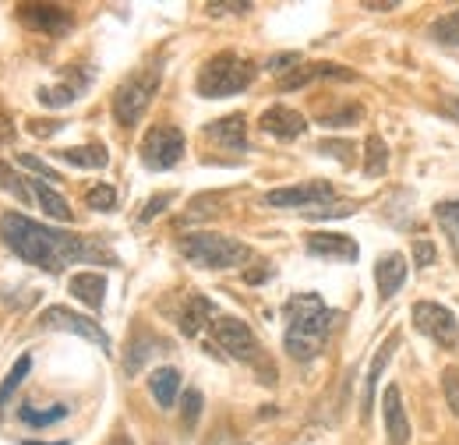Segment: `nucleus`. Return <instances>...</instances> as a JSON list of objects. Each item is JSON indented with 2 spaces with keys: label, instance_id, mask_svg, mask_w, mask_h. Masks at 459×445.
<instances>
[{
  "label": "nucleus",
  "instance_id": "a211bd4d",
  "mask_svg": "<svg viewBox=\"0 0 459 445\" xmlns=\"http://www.w3.org/2000/svg\"><path fill=\"white\" fill-rule=\"evenodd\" d=\"M212 315H216L212 301H209V297H202V293H191V297H187V304H184V315H180V333L198 336V329H202Z\"/></svg>",
  "mask_w": 459,
  "mask_h": 445
},
{
  "label": "nucleus",
  "instance_id": "423d86ee",
  "mask_svg": "<svg viewBox=\"0 0 459 445\" xmlns=\"http://www.w3.org/2000/svg\"><path fill=\"white\" fill-rule=\"evenodd\" d=\"M184 156V135L173 124H160L142 138V163L149 170H170Z\"/></svg>",
  "mask_w": 459,
  "mask_h": 445
},
{
  "label": "nucleus",
  "instance_id": "ea45409f",
  "mask_svg": "<svg viewBox=\"0 0 459 445\" xmlns=\"http://www.w3.org/2000/svg\"><path fill=\"white\" fill-rule=\"evenodd\" d=\"M446 110H449V117H456L459 120V100H449V107H446Z\"/></svg>",
  "mask_w": 459,
  "mask_h": 445
},
{
  "label": "nucleus",
  "instance_id": "f3484780",
  "mask_svg": "<svg viewBox=\"0 0 459 445\" xmlns=\"http://www.w3.org/2000/svg\"><path fill=\"white\" fill-rule=\"evenodd\" d=\"M403 279H406V258H403V255H385V258H378V266H375V283H378V293H382V297H393L403 286Z\"/></svg>",
  "mask_w": 459,
  "mask_h": 445
},
{
  "label": "nucleus",
  "instance_id": "f704fd0d",
  "mask_svg": "<svg viewBox=\"0 0 459 445\" xmlns=\"http://www.w3.org/2000/svg\"><path fill=\"white\" fill-rule=\"evenodd\" d=\"M18 163H22V167H29L32 170V173H39V177H47V180H54V184H57L60 180V173L54 167H47V163H43V160H36V156H29V153H22V156H18Z\"/></svg>",
  "mask_w": 459,
  "mask_h": 445
},
{
  "label": "nucleus",
  "instance_id": "2f4dec72",
  "mask_svg": "<svg viewBox=\"0 0 459 445\" xmlns=\"http://www.w3.org/2000/svg\"><path fill=\"white\" fill-rule=\"evenodd\" d=\"M442 392H446L449 410L459 417V371L456 368H446V371H442Z\"/></svg>",
  "mask_w": 459,
  "mask_h": 445
},
{
  "label": "nucleus",
  "instance_id": "412c9836",
  "mask_svg": "<svg viewBox=\"0 0 459 445\" xmlns=\"http://www.w3.org/2000/svg\"><path fill=\"white\" fill-rule=\"evenodd\" d=\"M396 343H400V336H389V343L375 353V364H371V371H368V382H364V414L371 410V403H375V389H378V379H382V368L389 364V357H393V350H396Z\"/></svg>",
  "mask_w": 459,
  "mask_h": 445
},
{
  "label": "nucleus",
  "instance_id": "bb28decb",
  "mask_svg": "<svg viewBox=\"0 0 459 445\" xmlns=\"http://www.w3.org/2000/svg\"><path fill=\"white\" fill-rule=\"evenodd\" d=\"M385 167H389V149H385V142L378 135H371L368 138V163H364V170L371 177H378V173H385Z\"/></svg>",
  "mask_w": 459,
  "mask_h": 445
},
{
  "label": "nucleus",
  "instance_id": "4468645a",
  "mask_svg": "<svg viewBox=\"0 0 459 445\" xmlns=\"http://www.w3.org/2000/svg\"><path fill=\"white\" fill-rule=\"evenodd\" d=\"M304 127H307V120L290 107H269L262 113V131L273 138H297V135H304Z\"/></svg>",
  "mask_w": 459,
  "mask_h": 445
},
{
  "label": "nucleus",
  "instance_id": "aec40b11",
  "mask_svg": "<svg viewBox=\"0 0 459 445\" xmlns=\"http://www.w3.org/2000/svg\"><path fill=\"white\" fill-rule=\"evenodd\" d=\"M29 184H32V198L39 202V209H43L50 220H71V216H74L71 205H67V198H60L50 184H39V180H29Z\"/></svg>",
  "mask_w": 459,
  "mask_h": 445
},
{
  "label": "nucleus",
  "instance_id": "4c0bfd02",
  "mask_svg": "<svg viewBox=\"0 0 459 445\" xmlns=\"http://www.w3.org/2000/svg\"><path fill=\"white\" fill-rule=\"evenodd\" d=\"M293 64H297V57H293V54L273 57V60H269V71H280V67H293Z\"/></svg>",
  "mask_w": 459,
  "mask_h": 445
},
{
  "label": "nucleus",
  "instance_id": "0eeeda50",
  "mask_svg": "<svg viewBox=\"0 0 459 445\" xmlns=\"http://www.w3.org/2000/svg\"><path fill=\"white\" fill-rule=\"evenodd\" d=\"M413 326L428 339H435L438 346H456L459 343V326H456V315L442 304H431V301H420L413 304Z\"/></svg>",
  "mask_w": 459,
  "mask_h": 445
},
{
  "label": "nucleus",
  "instance_id": "6ab92c4d",
  "mask_svg": "<svg viewBox=\"0 0 459 445\" xmlns=\"http://www.w3.org/2000/svg\"><path fill=\"white\" fill-rule=\"evenodd\" d=\"M315 78H350L346 67H336V64H311V67H297L293 74H287L280 82V89H297V85H307Z\"/></svg>",
  "mask_w": 459,
  "mask_h": 445
},
{
  "label": "nucleus",
  "instance_id": "c9c22d12",
  "mask_svg": "<svg viewBox=\"0 0 459 445\" xmlns=\"http://www.w3.org/2000/svg\"><path fill=\"white\" fill-rule=\"evenodd\" d=\"M163 205H170V195H160V198H152V202L145 205V213H142V220L149 222V220H152V216H156V213H160V209H163Z\"/></svg>",
  "mask_w": 459,
  "mask_h": 445
},
{
  "label": "nucleus",
  "instance_id": "cd10ccee",
  "mask_svg": "<svg viewBox=\"0 0 459 445\" xmlns=\"http://www.w3.org/2000/svg\"><path fill=\"white\" fill-rule=\"evenodd\" d=\"M25 184H29V180H22L14 170H11L7 163H4V160H0V188H4V191H11L18 202H36V198H32V191H29Z\"/></svg>",
  "mask_w": 459,
  "mask_h": 445
},
{
  "label": "nucleus",
  "instance_id": "473e14b6",
  "mask_svg": "<svg viewBox=\"0 0 459 445\" xmlns=\"http://www.w3.org/2000/svg\"><path fill=\"white\" fill-rule=\"evenodd\" d=\"M431 32H435V39H442V43H453V47H459V11H456V14H449L446 22H438Z\"/></svg>",
  "mask_w": 459,
  "mask_h": 445
},
{
  "label": "nucleus",
  "instance_id": "e433bc0d",
  "mask_svg": "<svg viewBox=\"0 0 459 445\" xmlns=\"http://www.w3.org/2000/svg\"><path fill=\"white\" fill-rule=\"evenodd\" d=\"M223 11H247V4L230 0V4H209V14H223Z\"/></svg>",
  "mask_w": 459,
  "mask_h": 445
},
{
  "label": "nucleus",
  "instance_id": "a878e982",
  "mask_svg": "<svg viewBox=\"0 0 459 445\" xmlns=\"http://www.w3.org/2000/svg\"><path fill=\"white\" fill-rule=\"evenodd\" d=\"M29 368H32V357H29V353H22V357L14 361V368L7 371V379L0 382V406H4L7 399H11V392H14L18 386H22V379L29 375Z\"/></svg>",
  "mask_w": 459,
  "mask_h": 445
},
{
  "label": "nucleus",
  "instance_id": "a19ab883",
  "mask_svg": "<svg viewBox=\"0 0 459 445\" xmlns=\"http://www.w3.org/2000/svg\"><path fill=\"white\" fill-rule=\"evenodd\" d=\"M110 445H134V442H131L127 435H114V439H110Z\"/></svg>",
  "mask_w": 459,
  "mask_h": 445
},
{
  "label": "nucleus",
  "instance_id": "dca6fc26",
  "mask_svg": "<svg viewBox=\"0 0 459 445\" xmlns=\"http://www.w3.org/2000/svg\"><path fill=\"white\" fill-rule=\"evenodd\" d=\"M205 135H209L216 145H223V149H244V145H247V124H244L240 113H230L223 120L209 124Z\"/></svg>",
  "mask_w": 459,
  "mask_h": 445
},
{
  "label": "nucleus",
  "instance_id": "ddd939ff",
  "mask_svg": "<svg viewBox=\"0 0 459 445\" xmlns=\"http://www.w3.org/2000/svg\"><path fill=\"white\" fill-rule=\"evenodd\" d=\"M307 251L322 255V258H340V262H357V240H350L343 233H311L307 237Z\"/></svg>",
  "mask_w": 459,
  "mask_h": 445
},
{
  "label": "nucleus",
  "instance_id": "f03ea898",
  "mask_svg": "<svg viewBox=\"0 0 459 445\" xmlns=\"http://www.w3.org/2000/svg\"><path fill=\"white\" fill-rule=\"evenodd\" d=\"M333 311L318 293H297L287 304V353L293 361H315L329 339Z\"/></svg>",
  "mask_w": 459,
  "mask_h": 445
},
{
  "label": "nucleus",
  "instance_id": "6e6552de",
  "mask_svg": "<svg viewBox=\"0 0 459 445\" xmlns=\"http://www.w3.org/2000/svg\"><path fill=\"white\" fill-rule=\"evenodd\" d=\"M333 202V188L325 180H307V184H293V188H280L265 195V205L276 209H315V205H329Z\"/></svg>",
  "mask_w": 459,
  "mask_h": 445
},
{
  "label": "nucleus",
  "instance_id": "9d476101",
  "mask_svg": "<svg viewBox=\"0 0 459 445\" xmlns=\"http://www.w3.org/2000/svg\"><path fill=\"white\" fill-rule=\"evenodd\" d=\"M212 336H216V343L227 350L230 357H237V361H258V339H255V333L240 318H216Z\"/></svg>",
  "mask_w": 459,
  "mask_h": 445
},
{
  "label": "nucleus",
  "instance_id": "1a4fd4ad",
  "mask_svg": "<svg viewBox=\"0 0 459 445\" xmlns=\"http://www.w3.org/2000/svg\"><path fill=\"white\" fill-rule=\"evenodd\" d=\"M39 326H43V329H60V333H74V336H82V339H89V343H96V346H103V350H110V336L103 333L92 318L74 315V311H67V308H47V311L39 315Z\"/></svg>",
  "mask_w": 459,
  "mask_h": 445
},
{
  "label": "nucleus",
  "instance_id": "9b49d317",
  "mask_svg": "<svg viewBox=\"0 0 459 445\" xmlns=\"http://www.w3.org/2000/svg\"><path fill=\"white\" fill-rule=\"evenodd\" d=\"M18 14H22L25 25L43 29V32H50V36H57V32H64V29H71V11L54 7V4H22Z\"/></svg>",
  "mask_w": 459,
  "mask_h": 445
},
{
  "label": "nucleus",
  "instance_id": "f257e3e1",
  "mask_svg": "<svg viewBox=\"0 0 459 445\" xmlns=\"http://www.w3.org/2000/svg\"><path fill=\"white\" fill-rule=\"evenodd\" d=\"M0 237L18 258H25V262H32V266H39L47 273H60L71 262H107V266L117 262L100 240L43 226V222L29 220L22 213H7L0 220Z\"/></svg>",
  "mask_w": 459,
  "mask_h": 445
},
{
  "label": "nucleus",
  "instance_id": "20e7f679",
  "mask_svg": "<svg viewBox=\"0 0 459 445\" xmlns=\"http://www.w3.org/2000/svg\"><path fill=\"white\" fill-rule=\"evenodd\" d=\"M184 258L198 269H233L247 258V248L233 237H220V233H191L180 244Z\"/></svg>",
  "mask_w": 459,
  "mask_h": 445
},
{
  "label": "nucleus",
  "instance_id": "c756f323",
  "mask_svg": "<svg viewBox=\"0 0 459 445\" xmlns=\"http://www.w3.org/2000/svg\"><path fill=\"white\" fill-rule=\"evenodd\" d=\"M85 202L96 209V213H110L117 205V191L110 184H96V188H89L85 191Z\"/></svg>",
  "mask_w": 459,
  "mask_h": 445
},
{
  "label": "nucleus",
  "instance_id": "7ed1b4c3",
  "mask_svg": "<svg viewBox=\"0 0 459 445\" xmlns=\"http://www.w3.org/2000/svg\"><path fill=\"white\" fill-rule=\"evenodd\" d=\"M251 82H255V64H251V60H244V57H237V54H220L202 67V74H198V92L209 96V100H220V96L244 92Z\"/></svg>",
  "mask_w": 459,
  "mask_h": 445
},
{
  "label": "nucleus",
  "instance_id": "5701e85b",
  "mask_svg": "<svg viewBox=\"0 0 459 445\" xmlns=\"http://www.w3.org/2000/svg\"><path fill=\"white\" fill-rule=\"evenodd\" d=\"M60 160L71 163V167H82V170H103L110 156H107L103 145H78V149H64Z\"/></svg>",
  "mask_w": 459,
  "mask_h": 445
},
{
  "label": "nucleus",
  "instance_id": "b1692460",
  "mask_svg": "<svg viewBox=\"0 0 459 445\" xmlns=\"http://www.w3.org/2000/svg\"><path fill=\"white\" fill-rule=\"evenodd\" d=\"M18 417H22L25 424H32V428H47V424H57V421L67 417V406L57 403V406H50V410H36V406L25 403V406L18 410Z\"/></svg>",
  "mask_w": 459,
  "mask_h": 445
},
{
  "label": "nucleus",
  "instance_id": "c85d7f7f",
  "mask_svg": "<svg viewBox=\"0 0 459 445\" xmlns=\"http://www.w3.org/2000/svg\"><path fill=\"white\" fill-rule=\"evenodd\" d=\"M85 85H57V89H39V103L43 107H71L74 96L82 92Z\"/></svg>",
  "mask_w": 459,
  "mask_h": 445
},
{
  "label": "nucleus",
  "instance_id": "393cba45",
  "mask_svg": "<svg viewBox=\"0 0 459 445\" xmlns=\"http://www.w3.org/2000/svg\"><path fill=\"white\" fill-rule=\"evenodd\" d=\"M435 220L442 222V230H446V237H449V244H453L459 258V202H442L435 209Z\"/></svg>",
  "mask_w": 459,
  "mask_h": 445
},
{
  "label": "nucleus",
  "instance_id": "72a5a7b5",
  "mask_svg": "<svg viewBox=\"0 0 459 445\" xmlns=\"http://www.w3.org/2000/svg\"><path fill=\"white\" fill-rule=\"evenodd\" d=\"M431 262H435V244H431L428 237H417V240H413V266L428 269Z\"/></svg>",
  "mask_w": 459,
  "mask_h": 445
},
{
  "label": "nucleus",
  "instance_id": "58836bf2",
  "mask_svg": "<svg viewBox=\"0 0 459 445\" xmlns=\"http://www.w3.org/2000/svg\"><path fill=\"white\" fill-rule=\"evenodd\" d=\"M7 138H11V120L0 113V142H7Z\"/></svg>",
  "mask_w": 459,
  "mask_h": 445
},
{
  "label": "nucleus",
  "instance_id": "f8f14e48",
  "mask_svg": "<svg viewBox=\"0 0 459 445\" xmlns=\"http://www.w3.org/2000/svg\"><path fill=\"white\" fill-rule=\"evenodd\" d=\"M382 414H385V439H389V445L410 442V424H406L400 386H389L385 389V396H382Z\"/></svg>",
  "mask_w": 459,
  "mask_h": 445
},
{
  "label": "nucleus",
  "instance_id": "2eb2a0df",
  "mask_svg": "<svg viewBox=\"0 0 459 445\" xmlns=\"http://www.w3.org/2000/svg\"><path fill=\"white\" fill-rule=\"evenodd\" d=\"M71 297H78L85 308H103V297H107V276L103 273H74L67 283Z\"/></svg>",
  "mask_w": 459,
  "mask_h": 445
},
{
  "label": "nucleus",
  "instance_id": "7c9ffc66",
  "mask_svg": "<svg viewBox=\"0 0 459 445\" xmlns=\"http://www.w3.org/2000/svg\"><path fill=\"white\" fill-rule=\"evenodd\" d=\"M198 414H202V392L187 389L184 399H180V417H184V424L195 428V424H198Z\"/></svg>",
  "mask_w": 459,
  "mask_h": 445
},
{
  "label": "nucleus",
  "instance_id": "4be33fe9",
  "mask_svg": "<svg viewBox=\"0 0 459 445\" xmlns=\"http://www.w3.org/2000/svg\"><path fill=\"white\" fill-rule=\"evenodd\" d=\"M149 389H152V396H156L160 406H173L177 389H180V371H177V368H160V371H152Z\"/></svg>",
  "mask_w": 459,
  "mask_h": 445
},
{
  "label": "nucleus",
  "instance_id": "39448f33",
  "mask_svg": "<svg viewBox=\"0 0 459 445\" xmlns=\"http://www.w3.org/2000/svg\"><path fill=\"white\" fill-rule=\"evenodd\" d=\"M156 89H160V71H156V67H145V71L131 74V78H127V82L117 89V96H114L117 120H120L124 127L138 124V117L145 113L149 100L156 96Z\"/></svg>",
  "mask_w": 459,
  "mask_h": 445
}]
</instances>
